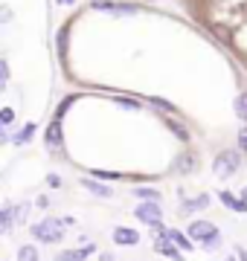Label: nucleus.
I'll use <instances>...</instances> for the list:
<instances>
[{
	"mask_svg": "<svg viewBox=\"0 0 247 261\" xmlns=\"http://www.w3.org/2000/svg\"><path fill=\"white\" fill-rule=\"evenodd\" d=\"M12 224H15V215H12V209H9V206H6V209H0V235L9 232Z\"/></svg>",
	"mask_w": 247,
	"mask_h": 261,
	"instance_id": "a211bd4d",
	"label": "nucleus"
},
{
	"mask_svg": "<svg viewBox=\"0 0 247 261\" xmlns=\"http://www.w3.org/2000/svg\"><path fill=\"white\" fill-rule=\"evenodd\" d=\"M163 122H166V128H169L181 142H189V140H192V137H189V128H183L178 119H171V116H163Z\"/></svg>",
	"mask_w": 247,
	"mask_h": 261,
	"instance_id": "ddd939ff",
	"label": "nucleus"
},
{
	"mask_svg": "<svg viewBox=\"0 0 247 261\" xmlns=\"http://www.w3.org/2000/svg\"><path fill=\"white\" fill-rule=\"evenodd\" d=\"M18 261H38V250L32 244H23L18 250Z\"/></svg>",
	"mask_w": 247,
	"mask_h": 261,
	"instance_id": "412c9836",
	"label": "nucleus"
},
{
	"mask_svg": "<svg viewBox=\"0 0 247 261\" xmlns=\"http://www.w3.org/2000/svg\"><path fill=\"white\" fill-rule=\"evenodd\" d=\"M76 102H79V93H70V96H64V99H61V105L56 108V116H53V119H64L67 108H73Z\"/></svg>",
	"mask_w": 247,
	"mask_h": 261,
	"instance_id": "f3484780",
	"label": "nucleus"
},
{
	"mask_svg": "<svg viewBox=\"0 0 247 261\" xmlns=\"http://www.w3.org/2000/svg\"><path fill=\"white\" fill-rule=\"evenodd\" d=\"M134 218L140 221V224H149V226H157L163 221V209L157 200H143V203L134 209Z\"/></svg>",
	"mask_w": 247,
	"mask_h": 261,
	"instance_id": "39448f33",
	"label": "nucleus"
},
{
	"mask_svg": "<svg viewBox=\"0 0 247 261\" xmlns=\"http://www.w3.org/2000/svg\"><path fill=\"white\" fill-rule=\"evenodd\" d=\"M32 235H35V241L41 244H58V241H64V224L58 221V218H44L41 224L32 226Z\"/></svg>",
	"mask_w": 247,
	"mask_h": 261,
	"instance_id": "7ed1b4c3",
	"label": "nucleus"
},
{
	"mask_svg": "<svg viewBox=\"0 0 247 261\" xmlns=\"http://www.w3.org/2000/svg\"><path fill=\"white\" fill-rule=\"evenodd\" d=\"M90 252H93V247H82V250H64L56 261H85Z\"/></svg>",
	"mask_w": 247,
	"mask_h": 261,
	"instance_id": "2eb2a0df",
	"label": "nucleus"
},
{
	"mask_svg": "<svg viewBox=\"0 0 247 261\" xmlns=\"http://www.w3.org/2000/svg\"><path fill=\"white\" fill-rule=\"evenodd\" d=\"M114 102L119 105V108H125V111H140V108H143V102H137V99H125V96H114Z\"/></svg>",
	"mask_w": 247,
	"mask_h": 261,
	"instance_id": "4be33fe9",
	"label": "nucleus"
},
{
	"mask_svg": "<svg viewBox=\"0 0 247 261\" xmlns=\"http://www.w3.org/2000/svg\"><path fill=\"white\" fill-rule=\"evenodd\" d=\"M6 82H9V64H6V58L0 61V84L6 87Z\"/></svg>",
	"mask_w": 247,
	"mask_h": 261,
	"instance_id": "c85d7f7f",
	"label": "nucleus"
},
{
	"mask_svg": "<svg viewBox=\"0 0 247 261\" xmlns=\"http://www.w3.org/2000/svg\"><path fill=\"white\" fill-rule=\"evenodd\" d=\"M82 186H85L90 195H99V197H111V195H114V189L105 186L102 180H96V177H85V180H82Z\"/></svg>",
	"mask_w": 247,
	"mask_h": 261,
	"instance_id": "9d476101",
	"label": "nucleus"
},
{
	"mask_svg": "<svg viewBox=\"0 0 247 261\" xmlns=\"http://www.w3.org/2000/svg\"><path fill=\"white\" fill-rule=\"evenodd\" d=\"M12 122H15V111H12V108H0V125L9 128Z\"/></svg>",
	"mask_w": 247,
	"mask_h": 261,
	"instance_id": "b1692460",
	"label": "nucleus"
},
{
	"mask_svg": "<svg viewBox=\"0 0 247 261\" xmlns=\"http://www.w3.org/2000/svg\"><path fill=\"white\" fill-rule=\"evenodd\" d=\"M99 261H114V255H111V252H102V255H99Z\"/></svg>",
	"mask_w": 247,
	"mask_h": 261,
	"instance_id": "72a5a7b5",
	"label": "nucleus"
},
{
	"mask_svg": "<svg viewBox=\"0 0 247 261\" xmlns=\"http://www.w3.org/2000/svg\"><path fill=\"white\" fill-rule=\"evenodd\" d=\"M47 186H50V189H58V186H61V177H58V174H50V177H47Z\"/></svg>",
	"mask_w": 247,
	"mask_h": 261,
	"instance_id": "7c9ffc66",
	"label": "nucleus"
},
{
	"mask_svg": "<svg viewBox=\"0 0 247 261\" xmlns=\"http://www.w3.org/2000/svg\"><path fill=\"white\" fill-rule=\"evenodd\" d=\"M12 18H15V12H12L9 6H0V23H9Z\"/></svg>",
	"mask_w": 247,
	"mask_h": 261,
	"instance_id": "c756f323",
	"label": "nucleus"
},
{
	"mask_svg": "<svg viewBox=\"0 0 247 261\" xmlns=\"http://www.w3.org/2000/svg\"><path fill=\"white\" fill-rule=\"evenodd\" d=\"M32 137H35V122H29V125H23V128H20L18 134L12 137V142H15V145H27V142L32 140Z\"/></svg>",
	"mask_w": 247,
	"mask_h": 261,
	"instance_id": "dca6fc26",
	"label": "nucleus"
},
{
	"mask_svg": "<svg viewBox=\"0 0 247 261\" xmlns=\"http://www.w3.org/2000/svg\"><path fill=\"white\" fill-rule=\"evenodd\" d=\"M218 200L227 206V209H233V212H247V203L241 197H236L233 192H218Z\"/></svg>",
	"mask_w": 247,
	"mask_h": 261,
	"instance_id": "f8f14e48",
	"label": "nucleus"
},
{
	"mask_svg": "<svg viewBox=\"0 0 247 261\" xmlns=\"http://www.w3.org/2000/svg\"><path fill=\"white\" fill-rule=\"evenodd\" d=\"M209 206V195H198V197H183L181 200V215H189V212H201Z\"/></svg>",
	"mask_w": 247,
	"mask_h": 261,
	"instance_id": "1a4fd4ad",
	"label": "nucleus"
},
{
	"mask_svg": "<svg viewBox=\"0 0 247 261\" xmlns=\"http://www.w3.org/2000/svg\"><path fill=\"white\" fill-rule=\"evenodd\" d=\"M236 258L238 261H247V250H244V247H238V250H236Z\"/></svg>",
	"mask_w": 247,
	"mask_h": 261,
	"instance_id": "2f4dec72",
	"label": "nucleus"
},
{
	"mask_svg": "<svg viewBox=\"0 0 247 261\" xmlns=\"http://www.w3.org/2000/svg\"><path fill=\"white\" fill-rule=\"evenodd\" d=\"M236 145H238V151H247V125L241 130H238V137H236Z\"/></svg>",
	"mask_w": 247,
	"mask_h": 261,
	"instance_id": "a878e982",
	"label": "nucleus"
},
{
	"mask_svg": "<svg viewBox=\"0 0 247 261\" xmlns=\"http://www.w3.org/2000/svg\"><path fill=\"white\" fill-rule=\"evenodd\" d=\"M233 111H236V116H238L241 122H247V93H238V96H236Z\"/></svg>",
	"mask_w": 247,
	"mask_h": 261,
	"instance_id": "6ab92c4d",
	"label": "nucleus"
},
{
	"mask_svg": "<svg viewBox=\"0 0 247 261\" xmlns=\"http://www.w3.org/2000/svg\"><path fill=\"white\" fill-rule=\"evenodd\" d=\"M93 177L96 180H119V174H116V171H99V168H96Z\"/></svg>",
	"mask_w": 247,
	"mask_h": 261,
	"instance_id": "cd10ccee",
	"label": "nucleus"
},
{
	"mask_svg": "<svg viewBox=\"0 0 247 261\" xmlns=\"http://www.w3.org/2000/svg\"><path fill=\"white\" fill-rule=\"evenodd\" d=\"M134 195L140 197V200H160V192H154V189H143V186L134 189Z\"/></svg>",
	"mask_w": 247,
	"mask_h": 261,
	"instance_id": "5701e85b",
	"label": "nucleus"
},
{
	"mask_svg": "<svg viewBox=\"0 0 247 261\" xmlns=\"http://www.w3.org/2000/svg\"><path fill=\"white\" fill-rule=\"evenodd\" d=\"M44 142H47V148L58 151L61 148V142H64V134H61V119H53L44 130Z\"/></svg>",
	"mask_w": 247,
	"mask_h": 261,
	"instance_id": "0eeeda50",
	"label": "nucleus"
},
{
	"mask_svg": "<svg viewBox=\"0 0 247 261\" xmlns=\"http://www.w3.org/2000/svg\"><path fill=\"white\" fill-rule=\"evenodd\" d=\"M154 235H157V238H166V241H171L181 252H192V238H189V235H183L181 229H166V226L157 224V226H154Z\"/></svg>",
	"mask_w": 247,
	"mask_h": 261,
	"instance_id": "423d86ee",
	"label": "nucleus"
},
{
	"mask_svg": "<svg viewBox=\"0 0 247 261\" xmlns=\"http://www.w3.org/2000/svg\"><path fill=\"white\" fill-rule=\"evenodd\" d=\"M189 238L192 241H201L207 250H215L221 244V235H218V226L215 224H209V221H192L189 224Z\"/></svg>",
	"mask_w": 247,
	"mask_h": 261,
	"instance_id": "f03ea898",
	"label": "nucleus"
},
{
	"mask_svg": "<svg viewBox=\"0 0 247 261\" xmlns=\"http://www.w3.org/2000/svg\"><path fill=\"white\" fill-rule=\"evenodd\" d=\"M209 29H212V32H215L221 41H230V29H227V27H221V23H209Z\"/></svg>",
	"mask_w": 247,
	"mask_h": 261,
	"instance_id": "393cba45",
	"label": "nucleus"
},
{
	"mask_svg": "<svg viewBox=\"0 0 247 261\" xmlns=\"http://www.w3.org/2000/svg\"><path fill=\"white\" fill-rule=\"evenodd\" d=\"M238 168H241V151H236V148L221 151L218 157L212 160V174H215V177H221V180L233 177Z\"/></svg>",
	"mask_w": 247,
	"mask_h": 261,
	"instance_id": "f257e3e1",
	"label": "nucleus"
},
{
	"mask_svg": "<svg viewBox=\"0 0 247 261\" xmlns=\"http://www.w3.org/2000/svg\"><path fill=\"white\" fill-rule=\"evenodd\" d=\"M143 102H149L152 108H157L160 113H178V108H175L169 99H160V96H143Z\"/></svg>",
	"mask_w": 247,
	"mask_h": 261,
	"instance_id": "4468645a",
	"label": "nucleus"
},
{
	"mask_svg": "<svg viewBox=\"0 0 247 261\" xmlns=\"http://www.w3.org/2000/svg\"><path fill=\"white\" fill-rule=\"evenodd\" d=\"M64 53H67V29H61L58 32V56L64 58Z\"/></svg>",
	"mask_w": 247,
	"mask_h": 261,
	"instance_id": "bb28decb",
	"label": "nucleus"
},
{
	"mask_svg": "<svg viewBox=\"0 0 247 261\" xmlns=\"http://www.w3.org/2000/svg\"><path fill=\"white\" fill-rule=\"evenodd\" d=\"M9 140V134H6V128H3V125H0V142H6Z\"/></svg>",
	"mask_w": 247,
	"mask_h": 261,
	"instance_id": "473e14b6",
	"label": "nucleus"
},
{
	"mask_svg": "<svg viewBox=\"0 0 247 261\" xmlns=\"http://www.w3.org/2000/svg\"><path fill=\"white\" fill-rule=\"evenodd\" d=\"M241 200H244V203H247V189H244V192H241Z\"/></svg>",
	"mask_w": 247,
	"mask_h": 261,
	"instance_id": "c9c22d12",
	"label": "nucleus"
},
{
	"mask_svg": "<svg viewBox=\"0 0 247 261\" xmlns=\"http://www.w3.org/2000/svg\"><path fill=\"white\" fill-rule=\"evenodd\" d=\"M58 3H61V6H73V3H76V0H58Z\"/></svg>",
	"mask_w": 247,
	"mask_h": 261,
	"instance_id": "f704fd0d",
	"label": "nucleus"
},
{
	"mask_svg": "<svg viewBox=\"0 0 247 261\" xmlns=\"http://www.w3.org/2000/svg\"><path fill=\"white\" fill-rule=\"evenodd\" d=\"M154 247H157V252H160V255H166V258H171V261H186L181 255V250H178L171 241H166V238H157V244H154Z\"/></svg>",
	"mask_w": 247,
	"mask_h": 261,
	"instance_id": "9b49d317",
	"label": "nucleus"
},
{
	"mask_svg": "<svg viewBox=\"0 0 247 261\" xmlns=\"http://www.w3.org/2000/svg\"><path fill=\"white\" fill-rule=\"evenodd\" d=\"M111 238H114L119 247H134V244H140V232L131 229V226H116Z\"/></svg>",
	"mask_w": 247,
	"mask_h": 261,
	"instance_id": "6e6552de",
	"label": "nucleus"
},
{
	"mask_svg": "<svg viewBox=\"0 0 247 261\" xmlns=\"http://www.w3.org/2000/svg\"><path fill=\"white\" fill-rule=\"evenodd\" d=\"M195 168H198V166H195V157H192V154H183V157H178V166H175V171H181V174H183V171H195Z\"/></svg>",
	"mask_w": 247,
	"mask_h": 261,
	"instance_id": "aec40b11",
	"label": "nucleus"
},
{
	"mask_svg": "<svg viewBox=\"0 0 247 261\" xmlns=\"http://www.w3.org/2000/svg\"><path fill=\"white\" fill-rule=\"evenodd\" d=\"M90 9L108 12L114 18H134V15L143 12V6L140 3H119V0H90Z\"/></svg>",
	"mask_w": 247,
	"mask_h": 261,
	"instance_id": "20e7f679",
	"label": "nucleus"
}]
</instances>
